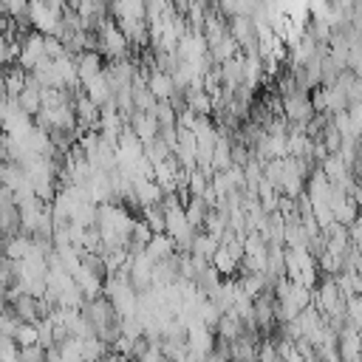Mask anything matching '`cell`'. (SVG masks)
Returning a JSON list of instances; mask_svg holds the SVG:
<instances>
[{
	"mask_svg": "<svg viewBox=\"0 0 362 362\" xmlns=\"http://www.w3.org/2000/svg\"><path fill=\"white\" fill-rule=\"evenodd\" d=\"M85 88V96L96 105V107H102V105H107V102H113V88H110V79H107V74H105V68H102V74L99 76H93L88 85H82Z\"/></svg>",
	"mask_w": 362,
	"mask_h": 362,
	"instance_id": "cell-10",
	"label": "cell"
},
{
	"mask_svg": "<svg viewBox=\"0 0 362 362\" xmlns=\"http://www.w3.org/2000/svg\"><path fill=\"white\" fill-rule=\"evenodd\" d=\"M54 255H57L59 266H62L68 274H74V272L79 269V263H82V249H76V246H57Z\"/></svg>",
	"mask_w": 362,
	"mask_h": 362,
	"instance_id": "cell-19",
	"label": "cell"
},
{
	"mask_svg": "<svg viewBox=\"0 0 362 362\" xmlns=\"http://www.w3.org/2000/svg\"><path fill=\"white\" fill-rule=\"evenodd\" d=\"M144 255H147L153 263H156V260H167L170 255H175V246H173V240H170L164 232H156V235L147 240Z\"/></svg>",
	"mask_w": 362,
	"mask_h": 362,
	"instance_id": "cell-14",
	"label": "cell"
},
{
	"mask_svg": "<svg viewBox=\"0 0 362 362\" xmlns=\"http://www.w3.org/2000/svg\"><path fill=\"white\" fill-rule=\"evenodd\" d=\"M144 209V223L150 226V232L156 235V232H164V212H161V206L158 204H153V206H141Z\"/></svg>",
	"mask_w": 362,
	"mask_h": 362,
	"instance_id": "cell-24",
	"label": "cell"
},
{
	"mask_svg": "<svg viewBox=\"0 0 362 362\" xmlns=\"http://www.w3.org/2000/svg\"><path fill=\"white\" fill-rule=\"evenodd\" d=\"M96 45H99V51H96V54H105L110 62H113V59H124V57H127V40H124V34L119 31V25H116V23H110V20H105V23L99 25Z\"/></svg>",
	"mask_w": 362,
	"mask_h": 362,
	"instance_id": "cell-1",
	"label": "cell"
},
{
	"mask_svg": "<svg viewBox=\"0 0 362 362\" xmlns=\"http://www.w3.org/2000/svg\"><path fill=\"white\" fill-rule=\"evenodd\" d=\"M17 325H20V320L14 317V311L11 308H0V334L3 337H14Z\"/></svg>",
	"mask_w": 362,
	"mask_h": 362,
	"instance_id": "cell-25",
	"label": "cell"
},
{
	"mask_svg": "<svg viewBox=\"0 0 362 362\" xmlns=\"http://www.w3.org/2000/svg\"><path fill=\"white\" fill-rule=\"evenodd\" d=\"M17 362H45V348H40V345L17 348Z\"/></svg>",
	"mask_w": 362,
	"mask_h": 362,
	"instance_id": "cell-26",
	"label": "cell"
},
{
	"mask_svg": "<svg viewBox=\"0 0 362 362\" xmlns=\"http://www.w3.org/2000/svg\"><path fill=\"white\" fill-rule=\"evenodd\" d=\"M76 79H79V85H88L93 76H99L102 74V54H96V51H82L76 59Z\"/></svg>",
	"mask_w": 362,
	"mask_h": 362,
	"instance_id": "cell-9",
	"label": "cell"
},
{
	"mask_svg": "<svg viewBox=\"0 0 362 362\" xmlns=\"http://www.w3.org/2000/svg\"><path fill=\"white\" fill-rule=\"evenodd\" d=\"M116 25H119V31L124 34V40H127V45H130V42H144V40H147V20H136V17H124V20H119Z\"/></svg>",
	"mask_w": 362,
	"mask_h": 362,
	"instance_id": "cell-16",
	"label": "cell"
},
{
	"mask_svg": "<svg viewBox=\"0 0 362 362\" xmlns=\"http://www.w3.org/2000/svg\"><path fill=\"white\" fill-rule=\"evenodd\" d=\"M102 362H130L127 356H122V354H110V356H105Z\"/></svg>",
	"mask_w": 362,
	"mask_h": 362,
	"instance_id": "cell-30",
	"label": "cell"
},
{
	"mask_svg": "<svg viewBox=\"0 0 362 362\" xmlns=\"http://www.w3.org/2000/svg\"><path fill=\"white\" fill-rule=\"evenodd\" d=\"M127 122H130L127 127L136 133V139L141 141V147H144L150 139H156V136H158V122L153 119V113H144V110H133Z\"/></svg>",
	"mask_w": 362,
	"mask_h": 362,
	"instance_id": "cell-7",
	"label": "cell"
},
{
	"mask_svg": "<svg viewBox=\"0 0 362 362\" xmlns=\"http://www.w3.org/2000/svg\"><path fill=\"white\" fill-rule=\"evenodd\" d=\"M181 209H184V218L189 221V226H192V229L204 226V218H206V212H209V206H206L201 198H195V195H189V204H187V206H181Z\"/></svg>",
	"mask_w": 362,
	"mask_h": 362,
	"instance_id": "cell-20",
	"label": "cell"
},
{
	"mask_svg": "<svg viewBox=\"0 0 362 362\" xmlns=\"http://www.w3.org/2000/svg\"><path fill=\"white\" fill-rule=\"evenodd\" d=\"M79 348H82V362H99V359H105V354H107V345H105L102 339H96V337L82 339Z\"/></svg>",
	"mask_w": 362,
	"mask_h": 362,
	"instance_id": "cell-21",
	"label": "cell"
},
{
	"mask_svg": "<svg viewBox=\"0 0 362 362\" xmlns=\"http://www.w3.org/2000/svg\"><path fill=\"white\" fill-rule=\"evenodd\" d=\"M42 34H23L20 37V54H17V68L20 71H34V65L42 59Z\"/></svg>",
	"mask_w": 362,
	"mask_h": 362,
	"instance_id": "cell-4",
	"label": "cell"
},
{
	"mask_svg": "<svg viewBox=\"0 0 362 362\" xmlns=\"http://www.w3.org/2000/svg\"><path fill=\"white\" fill-rule=\"evenodd\" d=\"M215 331H218L221 339H235V337L243 334V322H240V317H238L235 311H223V314L218 317Z\"/></svg>",
	"mask_w": 362,
	"mask_h": 362,
	"instance_id": "cell-17",
	"label": "cell"
},
{
	"mask_svg": "<svg viewBox=\"0 0 362 362\" xmlns=\"http://www.w3.org/2000/svg\"><path fill=\"white\" fill-rule=\"evenodd\" d=\"M187 351L192 354V356H198V359H204V356H209L212 354V348H215V337H212V331L206 328V325H201V322H195V325H189L187 328Z\"/></svg>",
	"mask_w": 362,
	"mask_h": 362,
	"instance_id": "cell-5",
	"label": "cell"
},
{
	"mask_svg": "<svg viewBox=\"0 0 362 362\" xmlns=\"http://www.w3.org/2000/svg\"><path fill=\"white\" fill-rule=\"evenodd\" d=\"M31 246H34V240L28 238V235H11V238H6L3 240V255H6V260H23V257H28V252H31Z\"/></svg>",
	"mask_w": 362,
	"mask_h": 362,
	"instance_id": "cell-13",
	"label": "cell"
},
{
	"mask_svg": "<svg viewBox=\"0 0 362 362\" xmlns=\"http://www.w3.org/2000/svg\"><path fill=\"white\" fill-rule=\"evenodd\" d=\"M59 17H62V11L48 8L42 0H28V20L37 28V34L54 37L57 34V25H59Z\"/></svg>",
	"mask_w": 362,
	"mask_h": 362,
	"instance_id": "cell-3",
	"label": "cell"
},
{
	"mask_svg": "<svg viewBox=\"0 0 362 362\" xmlns=\"http://www.w3.org/2000/svg\"><path fill=\"white\" fill-rule=\"evenodd\" d=\"M215 249H218V240H215V238H209L206 232H204V235L195 232V238H192V243H189V255H192V257H201V260L209 263V257L215 255Z\"/></svg>",
	"mask_w": 362,
	"mask_h": 362,
	"instance_id": "cell-18",
	"label": "cell"
},
{
	"mask_svg": "<svg viewBox=\"0 0 362 362\" xmlns=\"http://www.w3.org/2000/svg\"><path fill=\"white\" fill-rule=\"evenodd\" d=\"M8 206H14V198H11V192L0 184V212H3V209H8Z\"/></svg>",
	"mask_w": 362,
	"mask_h": 362,
	"instance_id": "cell-29",
	"label": "cell"
},
{
	"mask_svg": "<svg viewBox=\"0 0 362 362\" xmlns=\"http://www.w3.org/2000/svg\"><path fill=\"white\" fill-rule=\"evenodd\" d=\"M11 339L17 342V348H28V345H37V325H34V322H20Z\"/></svg>",
	"mask_w": 362,
	"mask_h": 362,
	"instance_id": "cell-23",
	"label": "cell"
},
{
	"mask_svg": "<svg viewBox=\"0 0 362 362\" xmlns=\"http://www.w3.org/2000/svg\"><path fill=\"white\" fill-rule=\"evenodd\" d=\"M14 300V317L20 320V322H40V311H37V300L34 297H28V294H14L11 297Z\"/></svg>",
	"mask_w": 362,
	"mask_h": 362,
	"instance_id": "cell-15",
	"label": "cell"
},
{
	"mask_svg": "<svg viewBox=\"0 0 362 362\" xmlns=\"http://www.w3.org/2000/svg\"><path fill=\"white\" fill-rule=\"evenodd\" d=\"M240 260H243V243L235 238V240H229V243H218L215 255L209 257V266H212L218 274L232 277V274L240 269Z\"/></svg>",
	"mask_w": 362,
	"mask_h": 362,
	"instance_id": "cell-2",
	"label": "cell"
},
{
	"mask_svg": "<svg viewBox=\"0 0 362 362\" xmlns=\"http://www.w3.org/2000/svg\"><path fill=\"white\" fill-rule=\"evenodd\" d=\"M40 85H37V79L31 76V74H25V85H23V90L17 93V105H20V110L25 113V116H37L40 113Z\"/></svg>",
	"mask_w": 362,
	"mask_h": 362,
	"instance_id": "cell-11",
	"label": "cell"
},
{
	"mask_svg": "<svg viewBox=\"0 0 362 362\" xmlns=\"http://www.w3.org/2000/svg\"><path fill=\"white\" fill-rule=\"evenodd\" d=\"M136 362H167V359L161 356V351H158L156 345H150V348H147V351H144V354H141Z\"/></svg>",
	"mask_w": 362,
	"mask_h": 362,
	"instance_id": "cell-28",
	"label": "cell"
},
{
	"mask_svg": "<svg viewBox=\"0 0 362 362\" xmlns=\"http://www.w3.org/2000/svg\"><path fill=\"white\" fill-rule=\"evenodd\" d=\"M147 90L156 96V102H167L173 93H175V85H173V79H170V74H161V71H156V68H150L147 71Z\"/></svg>",
	"mask_w": 362,
	"mask_h": 362,
	"instance_id": "cell-12",
	"label": "cell"
},
{
	"mask_svg": "<svg viewBox=\"0 0 362 362\" xmlns=\"http://www.w3.org/2000/svg\"><path fill=\"white\" fill-rule=\"evenodd\" d=\"M71 277H74V286L82 291L85 300H93V297L102 294V283H105V277L96 274V272H90L85 263H79V269H76Z\"/></svg>",
	"mask_w": 362,
	"mask_h": 362,
	"instance_id": "cell-6",
	"label": "cell"
},
{
	"mask_svg": "<svg viewBox=\"0 0 362 362\" xmlns=\"http://www.w3.org/2000/svg\"><path fill=\"white\" fill-rule=\"evenodd\" d=\"M71 105H74L76 124H79L82 130H96V124H99V107H96L85 93H79L76 99H71Z\"/></svg>",
	"mask_w": 362,
	"mask_h": 362,
	"instance_id": "cell-8",
	"label": "cell"
},
{
	"mask_svg": "<svg viewBox=\"0 0 362 362\" xmlns=\"http://www.w3.org/2000/svg\"><path fill=\"white\" fill-rule=\"evenodd\" d=\"M3 6H6V11H8L14 20L28 17V0H3Z\"/></svg>",
	"mask_w": 362,
	"mask_h": 362,
	"instance_id": "cell-27",
	"label": "cell"
},
{
	"mask_svg": "<svg viewBox=\"0 0 362 362\" xmlns=\"http://www.w3.org/2000/svg\"><path fill=\"white\" fill-rule=\"evenodd\" d=\"M3 82H6V96H8V99H17V93H20L23 85H25V71H20V68L3 71Z\"/></svg>",
	"mask_w": 362,
	"mask_h": 362,
	"instance_id": "cell-22",
	"label": "cell"
}]
</instances>
